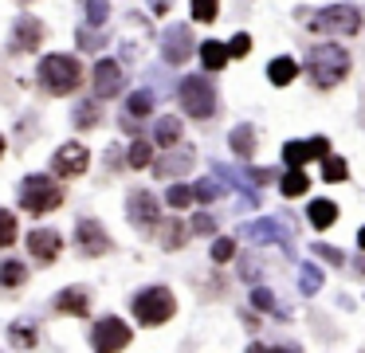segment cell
<instances>
[{
    "mask_svg": "<svg viewBox=\"0 0 365 353\" xmlns=\"http://www.w3.org/2000/svg\"><path fill=\"white\" fill-rule=\"evenodd\" d=\"M36 83H40V91L51 94V98H67V94H75L83 86V63L67 51H51V55H43L40 67H36Z\"/></svg>",
    "mask_w": 365,
    "mask_h": 353,
    "instance_id": "cell-1",
    "label": "cell"
},
{
    "mask_svg": "<svg viewBox=\"0 0 365 353\" xmlns=\"http://www.w3.org/2000/svg\"><path fill=\"white\" fill-rule=\"evenodd\" d=\"M307 75L318 91H330L349 75V51L341 44H314L307 51Z\"/></svg>",
    "mask_w": 365,
    "mask_h": 353,
    "instance_id": "cell-2",
    "label": "cell"
},
{
    "mask_svg": "<svg viewBox=\"0 0 365 353\" xmlns=\"http://www.w3.org/2000/svg\"><path fill=\"white\" fill-rule=\"evenodd\" d=\"M16 200L28 216L40 220V216H48V212H56L59 204H63V188H59V180L48 177V173H28L16 188Z\"/></svg>",
    "mask_w": 365,
    "mask_h": 353,
    "instance_id": "cell-3",
    "label": "cell"
},
{
    "mask_svg": "<svg viewBox=\"0 0 365 353\" xmlns=\"http://www.w3.org/2000/svg\"><path fill=\"white\" fill-rule=\"evenodd\" d=\"M130 310H134V318L142 322V326H161V322L173 318L177 298L169 287H142L134 295V302H130Z\"/></svg>",
    "mask_w": 365,
    "mask_h": 353,
    "instance_id": "cell-4",
    "label": "cell"
},
{
    "mask_svg": "<svg viewBox=\"0 0 365 353\" xmlns=\"http://www.w3.org/2000/svg\"><path fill=\"white\" fill-rule=\"evenodd\" d=\"M307 24L314 31H326V36H357V31H361V12H357L354 4H330Z\"/></svg>",
    "mask_w": 365,
    "mask_h": 353,
    "instance_id": "cell-5",
    "label": "cell"
},
{
    "mask_svg": "<svg viewBox=\"0 0 365 353\" xmlns=\"http://www.w3.org/2000/svg\"><path fill=\"white\" fill-rule=\"evenodd\" d=\"M177 98H181L185 114H192V118H212L216 114V91H212V83H208V78H200V75L181 78Z\"/></svg>",
    "mask_w": 365,
    "mask_h": 353,
    "instance_id": "cell-6",
    "label": "cell"
},
{
    "mask_svg": "<svg viewBox=\"0 0 365 353\" xmlns=\"http://www.w3.org/2000/svg\"><path fill=\"white\" fill-rule=\"evenodd\" d=\"M126 220L138 227L142 235H153L161 227V208H158V196L150 188H134L126 196Z\"/></svg>",
    "mask_w": 365,
    "mask_h": 353,
    "instance_id": "cell-7",
    "label": "cell"
},
{
    "mask_svg": "<svg viewBox=\"0 0 365 353\" xmlns=\"http://www.w3.org/2000/svg\"><path fill=\"white\" fill-rule=\"evenodd\" d=\"M48 39V28H43L40 16H20L9 31V55H36Z\"/></svg>",
    "mask_w": 365,
    "mask_h": 353,
    "instance_id": "cell-8",
    "label": "cell"
},
{
    "mask_svg": "<svg viewBox=\"0 0 365 353\" xmlns=\"http://www.w3.org/2000/svg\"><path fill=\"white\" fill-rule=\"evenodd\" d=\"M130 342H134V329L122 318H114V314H106V318H98L95 326H91V349L114 353V349H126Z\"/></svg>",
    "mask_w": 365,
    "mask_h": 353,
    "instance_id": "cell-9",
    "label": "cell"
},
{
    "mask_svg": "<svg viewBox=\"0 0 365 353\" xmlns=\"http://www.w3.org/2000/svg\"><path fill=\"white\" fill-rule=\"evenodd\" d=\"M24 247L40 267H51L59 255H63V235H59L56 227H32V232L24 235Z\"/></svg>",
    "mask_w": 365,
    "mask_h": 353,
    "instance_id": "cell-10",
    "label": "cell"
},
{
    "mask_svg": "<svg viewBox=\"0 0 365 353\" xmlns=\"http://www.w3.org/2000/svg\"><path fill=\"white\" fill-rule=\"evenodd\" d=\"M75 247H79V255H87V259H98V255H106V251H110L114 243H110V235H106V227L98 224L95 216H83L79 224H75Z\"/></svg>",
    "mask_w": 365,
    "mask_h": 353,
    "instance_id": "cell-11",
    "label": "cell"
},
{
    "mask_svg": "<svg viewBox=\"0 0 365 353\" xmlns=\"http://www.w3.org/2000/svg\"><path fill=\"white\" fill-rule=\"evenodd\" d=\"M91 165V149L83 141H63V145L51 153V173L56 177H83Z\"/></svg>",
    "mask_w": 365,
    "mask_h": 353,
    "instance_id": "cell-12",
    "label": "cell"
},
{
    "mask_svg": "<svg viewBox=\"0 0 365 353\" xmlns=\"http://www.w3.org/2000/svg\"><path fill=\"white\" fill-rule=\"evenodd\" d=\"M91 86H95V98H118L122 91V67L118 59H98L95 71H91Z\"/></svg>",
    "mask_w": 365,
    "mask_h": 353,
    "instance_id": "cell-13",
    "label": "cell"
},
{
    "mask_svg": "<svg viewBox=\"0 0 365 353\" xmlns=\"http://www.w3.org/2000/svg\"><path fill=\"white\" fill-rule=\"evenodd\" d=\"M51 310L67 314V318H87V314H91V290L87 287H63V290H56Z\"/></svg>",
    "mask_w": 365,
    "mask_h": 353,
    "instance_id": "cell-14",
    "label": "cell"
},
{
    "mask_svg": "<svg viewBox=\"0 0 365 353\" xmlns=\"http://www.w3.org/2000/svg\"><path fill=\"white\" fill-rule=\"evenodd\" d=\"M161 51H165V63H185L197 47H192V36H189V28H169L165 31V44H161Z\"/></svg>",
    "mask_w": 365,
    "mask_h": 353,
    "instance_id": "cell-15",
    "label": "cell"
},
{
    "mask_svg": "<svg viewBox=\"0 0 365 353\" xmlns=\"http://www.w3.org/2000/svg\"><path fill=\"white\" fill-rule=\"evenodd\" d=\"M9 345H12V349H36V345H40V326H36V322L16 318L9 326Z\"/></svg>",
    "mask_w": 365,
    "mask_h": 353,
    "instance_id": "cell-16",
    "label": "cell"
},
{
    "mask_svg": "<svg viewBox=\"0 0 365 353\" xmlns=\"http://www.w3.org/2000/svg\"><path fill=\"white\" fill-rule=\"evenodd\" d=\"M153 141H158L161 149H177V145H181V118H173V114L158 118V122H153Z\"/></svg>",
    "mask_w": 365,
    "mask_h": 353,
    "instance_id": "cell-17",
    "label": "cell"
},
{
    "mask_svg": "<svg viewBox=\"0 0 365 353\" xmlns=\"http://www.w3.org/2000/svg\"><path fill=\"white\" fill-rule=\"evenodd\" d=\"M24 282H28L24 259H4V263H0V290H20Z\"/></svg>",
    "mask_w": 365,
    "mask_h": 353,
    "instance_id": "cell-18",
    "label": "cell"
},
{
    "mask_svg": "<svg viewBox=\"0 0 365 353\" xmlns=\"http://www.w3.org/2000/svg\"><path fill=\"white\" fill-rule=\"evenodd\" d=\"M228 59H232V51H228L224 44H216V39L200 44V63H205V71H220Z\"/></svg>",
    "mask_w": 365,
    "mask_h": 353,
    "instance_id": "cell-19",
    "label": "cell"
},
{
    "mask_svg": "<svg viewBox=\"0 0 365 353\" xmlns=\"http://www.w3.org/2000/svg\"><path fill=\"white\" fill-rule=\"evenodd\" d=\"M267 75H271V83H275V86H291L294 75H299V63L287 59V55H283V59H271Z\"/></svg>",
    "mask_w": 365,
    "mask_h": 353,
    "instance_id": "cell-20",
    "label": "cell"
},
{
    "mask_svg": "<svg viewBox=\"0 0 365 353\" xmlns=\"http://www.w3.org/2000/svg\"><path fill=\"white\" fill-rule=\"evenodd\" d=\"M98 102H103V98H87V102L75 106V114H71L75 130H95V126H98Z\"/></svg>",
    "mask_w": 365,
    "mask_h": 353,
    "instance_id": "cell-21",
    "label": "cell"
},
{
    "mask_svg": "<svg viewBox=\"0 0 365 353\" xmlns=\"http://www.w3.org/2000/svg\"><path fill=\"white\" fill-rule=\"evenodd\" d=\"M279 188H283V196H302L310 188V177L302 173V165H291V169H287V177L279 180Z\"/></svg>",
    "mask_w": 365,
    "mask_h": 353,
    "instance_id": "cell-22",
    "label": "cell"
},
{
    "mask_svg": "<svg viewBox=\"0 0 365 353\" xmlns=\"http://www.w3.org/2000/svg\"><path fill=\"white\" fill-rule=\"evenodd\" d=\"M20 240V220L12 208H0V247H12Z\"/></svg>",
    "mask_w": 365,
    "mask_h": 353,
    "instance_id": "cell-23",
    "label": "cell"
},
{
    "mask_svg": "<svg viewBox=\"0 0 365 353\" xmlns=\"http://www.w3.org/2000/svg\"><path fill=\"white\" fill-rule=\"evenodd\" d=\"M150 161H153V145H150V141H142V138H134V141H130V149H126V165H130V169H145Z\"/></svg>",
    "mask_w": 365,
    "mask_h": 353,
    "instance_id": "cell-24",
    "label": "cell"
},
{
    "mask_svg": "<svg viewBox=\"0 0 365 353\" xmlns=\"http://www.w3.org/2000/svg\"><path fill=\"white\" fill-rule=\"evenodd\" d=\"M307 216H310V224H314V227H330L334 220H338V204H334V200H314Z\"/></svg>",
    "mask_w": 365,
    "mask_h": 353,
    "instance_id": "cell-25",
    "label": "cell"
},
{
    "mask_svg": "<svg viewBox=\"0 0 365 353\" xmlns=\"http://www.w3.org/2000/svg\"><path fill=\"white\" fill-rule=\"evenodd\" d=\"M158 232H161V247H169V251H177L185 243V224L181 220H165Z\"/></svg>",
    "mask_w": 365,
    "mask_h": 353,
    "instance_id": "cell-26",
    "label": "cell"
},
{
    "mask_svg": "<svg viewBox=\"0 0 365 353\" xmlns=\"http://www.w3.org/2000/svg\"><path fill=\"white\" fill-rule=\"evenodd\" d=\"M150 110H153V94L150 91H134L126 98V114L130 118H150Z\"/></svg>",
    "mask_w": 365,
    "mask_h": 353,
    "instance_id": "cell-27",
    "label": "cell"
},
{
    "mask_svg": "<svg viewBox=\"0 0 365 353\" xmlns=\"http://www.w3.org/2000/svg\"><path fill=\"white\" fill-rule=\"evenodd\" d=\"M189 165H192V153L185 149V153H173L165 161H158V173L161 177H173V173H189Z\"/></svg>",
    "mask_w": 365,
    "mask_h": 353,
    "instance_id": "cell-28",
    "label": "cell"
},
{
    "mask_svg": "<svg viewBox=\"0 0 365 353\" xmlns=\"http://www.w3.org/2000/svg\"><path fill=\"white\" fill-rule=\"evenodd\" d=\"M83 12H87L91 28H103V24L110 20V4H106V0H83Z\"/></svg>",
    "mask_w": 365,
    "mask_h": 353,
    "instance_id": "cell-29",
    "label": "cell"
},
{
    "mask_svg": "<svg viewBox=\"0 0 365 353\" xmlns=\"http://www.w3.org/2000/svg\"><path fill=\"white\" fill-rule=\"evenodd\" d=\"M252 141H255L252 126H236V130H232V138H228V145L236 149L240 157H247V153H252Z\"/></svg>",
    "mask_w": 365,
    "mask_h": 353,
    "instance_id": "cell-30",
    "label": "cell"
},
{
    "mask_svg": "<svg viewBox=\"0 0 365 353\" xmlns=\"http://www.w3.org/2000/svg\"><path fill=\"white\" fill-rule=\"evenodd\" d=\"M310 157H314V149H310V141H291V145L283 149V161H287V165H307Z\"/></svg>",
    "mask_w": 365,
    "mask_h": 353,
    "instance_id": "cell-31",
    "label": "cell"
},
{
    "mask_svg": "<svg viewBox=\"0 0 365 353\" xmlns=\"http://www.w3.org/2000/svg\"><path fill=\"white\" fill-rule=\"evenodd\" d=\"M192 200H197V193H192L189 185H173V188L165 193V204H169V208H189Z\"/></svg>",
    "mask_w": 365,
    "mask_h": 353,
    "instance_id": "cell-32",
    "label": "cell"
},
{
    "mask_svg": "<svg viewBox=\"0 0 365 353\" xmlns=\"http://www.w3.org/2000/svg\"><path fill=\"white\" fill-rule=\"evenodd\" d=\"M216 8H220V0H192V20H197V24H212L216 20Z\"/></svg>",
    "mask_w": 365,
    "mask_h": 353,
    "instance_id": "cell-33",
    "label": "cell"
},
{
    "mask_svg": "<svg viewBox=\"0 0 365 353\" xmlns=\"http://www.w3.org/2000/svg\"><path fill=\"white\" fill-rule=\"evenodd\" d=\"M322 177L334 180V185H338V180H346V161H341V157H330V153H326V157H322Z\"/></svg>",
    "mask_w": 365,
    "mask_h": 353,
    "instance_id": "cell-34",
    "label": "cell"
},
{
    "mask_svg": "<svg viewBox=\"0 0 365 353\" xmlns=\"http://www.w3.org/2000/svg\"><path fill=\"white\" fill-rule=\"evenodd\" d=\"M247 235H255V243H271L279 235V224L275 220H263V224H252L247 227Z\"/></svg>",
    "mask_w": 365,
    "mask_h": 353,
    "instance_id": "cell-35",
    "label": "cell"
},
{
    "mask_svg": "<svg viewBox=\"0 0 365 353\" xmlns=\"http://www.w3.org/2000/svg\"><path fill=\"white\" fill-rule=\"evenodd\" d=\"M75 39H79V47H83V51H98V47L106 44V36H95V31H91V24H87V28H79V31H75Z\"/></svg>",
    "mask_w": 365,
    "mask_h": 353,
    "instance_id": "cell-36",
    "label": "cell"
},
{
    "mask_svg": "<svg viewBox=\"0 0 365 353\" xmlns=\"http://www.w3.org/2000/svg\"><path fill=\"white\" fill-rule=\"evenodd\" d=\"M252 302L259 306V310H267V314H279V318H283V310L275 306V295H271V290H255V295H252Z\"/></svg>",
    "mask_w": 365,
    "mask_h": 353,
    "instance_id": "cell-37",
    "label": "cell"
},
{
    "mask_svg": "<svg viewBox=\"0 0 365 353\" xmlns=\"http://www.w3.org/2000/svg\"><path fill=\"white\" fill-rule=\"evenodd\" d=\"M232 255H236V240H216L212 243V259H216V263H228Z\"/></svg>",
    "mask_w": 365,
    "mask_h": 353,
    "instance_id": "cell-38",
    "label": "cell"
},
{
    "mask_svg": "<svg viewBox=\"0 0 365 353\" xmlns=\"http://www.w3.org/2000/svg\"><path fill=\"white\" fill-rule=\"evenodd\" d=\"M228 51H232V59H244V55L252 51V39H247L244 31H240V36H236V39H232V44H228Z\"/></svg>",
    "mask_w": 365,
    "mask_h": 353,
    "instance_id": "cell-39",
    "label": "cell"
},
{
    "mask_svg": "<svg viewBox=\"0 0 365 353\" xmlns=\"http://www.w3.org/2000/svg\"><path fill=\"white\" fill-rule=\"evenodd\" d=\"M192 193H197L200 204H208V200H216V193H220V188H216L212 180H200V185H192Z\"/></svg>",
    "mask_w": 365,
    "mask_h": 353,
    "instance_id": "cell-40",
    "label": "cell"
},
{
    "mask_svg": "<svg viewBox=\"0 0 365 353\" xmlns=\"http://www.w3.org/2000/svg\"><path fill=\"white\" fill-rule=\"evenodd\" d=\"M212 227H216V220L208 216V212H200V216L192 220V232H200V235H208V232H212Z\"/></svg>",
    "mask_w": 365,
    "mask_h": 353,
    "instance_id": "cell-41",
    "label": "cell"
},
{
    "mask_svg": "<svg viewBox=\"0 0 365 353\" xmlns=\"http://www.w3.org/2000/svg\"><path fill=\"white\" fill-rule=\"evenodd\" d=\"M302 290H307V295H310V290H318V271H314V267H302Z\"/></svg>",
    "mask_w": 365,
    "mask_h": 353,
    "instance_id": "cell-42",
    "label": "cell"
},
{
    "mask_svg": "<svg viewBox=\"0 0 365 353\" xmlns=\"http://www.w3.org/2000/svg\"><path fill=\"white\" fill-rule=\"evenodd\" d=\"M318 255H322V259H330V263H341V251H334V247H322V243H318Z\"/></svg>",
    "mask_w": 365,
    "mask_h": 353,
    "instance_id": "cell-43",
    "label": "cell"
},
{
    "mask_svg": "<svg viewBox=\"0 0 365 353\" xmlns=\"http://www.w3.org/2000/svg\"><path fill=\"white\" fill-rule=\"evenodd\" d=\"M150 8H153V12H158V16H165L169 8H173V0H150Z\"/></svg>",
    "mask_w": 365,
    "mask_h": 353,
    "instance_id": "cell-44",
    "label": "cell"
},
{
    "mask_svg": "<svg viewBox=\"0 0 365 353\" xmlns=\"http://www.w3.org/2000/svg\"><path fill=\"white\" fill-rule=\"evenodd\" d=\"M9 153V141H4V133H0V157Z\"/></svg>",
    "mask_w": 365,
    "mask_h": 353,
    "instance_id": "cell-45",
    "label": "cell"
},
{
    "mask_svg": "<svg viewBox=\"0 0 365 353\" xmlns=\"http://www.w3.org/2000/svg\"><path fill=\"white\" fill-rule=\"evenodd\" d=\"M357 243H361V247H365V227H361V235H357Z\"/></svg>",
    "mask_w": 365,
    "mask_h": 353,
    "instance_id": "cell-46",
    "label": "cell"
},
{
    "mask_svg": "<svg viewBox=\"0 0 365 353\" xmlns=\"http://www.w3.org/2000/svg\"><path fill=\"white\" fill-rule=\"evenodd\" d=\"M24 4H28V0H24Z\"/></svg>",
    "mask_w": 365,
    "mask_h": 353,
    "instance_id": "cell-47",
    "label": "cell"
}]
</instances>
